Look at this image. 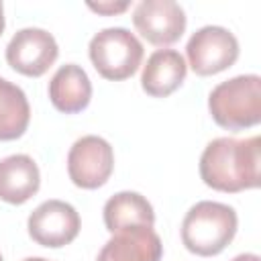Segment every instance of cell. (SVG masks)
I'll return each instance as SVG.
<instances>
[{
  "mask_svg": "<svg viewBox=\"0 0 261 261\" xmlns=\"http://www.w3.org/2000/svg\"><path fill=\"white\" fill-rule=\"evenodd\" d=\"M202 181L226 194L253 190L261 184V139L218 137L206 145L200 157Z\"/></svg>",
  "mask_w": 261,
  "mask_h": 261,
  "instance_id": "6da1fadb",
  "label": "cell"
},
{
  "mask_svg": "<svg viewBox=\"0 0 261 261\" xmlns=\"http://www.w3.org/2000/svg\"><path fill=\"white\" fill-rule=\"evenodd\" d=\"M239 218L234 208L222 202L202 200L194 204L181 222L184 247L200 257H212L226 249L234 239Z\"/></svg>",
  "mask_w": 261,
  "mask_h": 261,
  "instance_id": "7a4b0ae2",
  "label": "cell"
},
{
  "mask_svg": "<svg viewBox=\"0 0 261 261\" xmlns=\"http://www.w3.org/2000/svg\"><path fill=\"white\" fill-rule=\"evenodd\" d=\"M214 122L226 130H243L261 122V77L257 73L230 77L208 96Z\"/></svg>",
  "mask_w": 261,
  "mask_h": 261,
  "instance_id": "3957f363",
  "label": "cell"
},
{
  "mask_svg": "<svg viewBox=\"0 0 261 261\" xmlns=\"http://www.w3.org/2000/svg\"><path fill=\"white\" fill-rule=\"evenodd\" d=\"M88 55L104 80L120 82L139 69L143 61V45L124 27H110L92 37Z\"/></svg>",
  "mask_w": 261,
  "mask_h": 261,
  "instance_id": "277c9868",
  "label": "cell"
},
{
  "mask_svg": "<svg viewBox=\"0 0 261 261\" xmlns=\"http://www.w3.org/2000/svg\"><path fill=\"white\" fill-rule=\"evenodd\" d=\"M186 55L194 73L214 75L228 69L239 59V41L228 29L208 24L190 37Z\"/></svg>",
  "mask_w": 261,
  "mask_h": 261,
  "instance_id": "5b68a950",
  "label": "cell"
},
{
  "mask_svg": "<svg viewBox=\"0 0 261 261\" xmlns=\"http://www.w3.org/2000/svg\"><path fill=\"white\" fill-rule=\"evenodd\" d=\"M114 169V151L110 143L96 135L77 139L67 153L69 179L84 190H96L108 181Z\"/></svg>",
  "mask_w": 261,
  "mask_h": 261,
  "instance_id": "8992f818",
  "label": "cell"
},
{
  "mask_svg": "<svg viewBox=\"0 0 261 261\" xmlns=\"http://www.w3.org/2000/svg\"><path fill=\"white\" fill-rule=\"evenodd\" d=\"M59 47L51 33L45 29L29 27L20 29L6 47V61L8 65L29 77L43 75L57 59Z\"/></svg>",
  "mask_w": 261,
  "mask_h": 261,
  "instance_id": "52a82bcc",
  "label": "cell"
},
{
  "mask_svg": "<svg viewBox=\"0 0 261 261\" xmlns=\"http://www.w3.org/2000/svg\"><path fill=\"white\" fill-rule=\"evenodd\" d=\"M29 234L41 247L59 249L69 245L80 232V214L63 200H47L29 216Z\"/></svg>",
  "mask_w": 261,
  "mask_h": 261,
  "instance_id": "ba28073f",
  "label": "cell"
},
{
  "mask_svg": "<svg viewBox=\"0 0 261 261\" xmlns=\"http://www.w3.org/2000/svg\"><path fill=\"white\" fill-rule=\"evenodd\" d=\"M133 24L151 45L165 47L184 35L186 12L173 0H143L135 6Z\"/></svg>",
  "mask_w": 261,
  "mask_h": 261,
  "instance_id": "9c48e42d",
  "label": "cell"
},
{
  "mask_svg": "<svg viewBox=\"0 0 261 261\" xmlns=\"http://www.w3.org/2000/svg\"><path fill=\"white\" fill-rule=\"evenodd\" d=\"M163 245L153 226H137L112 232L96 261H159Z\"/></svg>",
  "mask_w": 261,
  "mask_h": 261,
  "instance_id": "30bf717a",
  "label": "cell"
},
{
  "mask_svg": "<svg viewBox=\"0 0 261 261\" xmlns=\"http://www.w3.org/2000/svg\"><path fill=\"white\" fill-rule=\"evenodd\" d=\"M188 65L179 51L175 49H157L149 55L143 73L141 88L153 98H165L173 94L186 80Z\"/></svg>",
  "mask_w": 261,
  "mask_h": 261,
  "instance_id": "8fae6325",
  "label": "cell"
},
{
  "mask_svg": "<svg viewBox=\"0 0 261 261\" xmlns=\"http://www.w3.org/2000/svg\"><path fill=\"white\" fill-rule=\"evenodd\" d=\"M41 186V173L33 157L8 155L0 161V200L8 204H24Z\"/></svg>",
  "mask_w": 261,
  "mask_h": 261,
  "instance_id": "7c38bea8",
  "label": "cell"
},
{
  "mask_svg": "<svg viewBox=\"0 0 261 261\" xmlns=\"http://www.w3.org/2000/svg\"><path fill=\"white\" fill-rule=\"evenodd\" d=\"M49 100L59 112H82L92 100V84L88 73L75 63L61 65L49 82Z\"/></svg>",
  "mask_w": 261,
  "mask_h": 261,
  "instance_id": "4fadbf2b",
  "label": "cell"
},
{
  "mask_svg": "<svg viewBox=\"0 0 261 261\" xmlns=\"http://www.w3.org/2000/svg\"><path fill=\"white\" fill-rule=\"evenodd\" d=\"M104 224L110 232L137 226H153L155 212L149 200L137 192H118L104 204Z\"/></svg>",
  "mask_w": 261,
  "mask_h": 261,
  "instance_id": "5bb4252c",
  "label": "cell"
},
{
  "mask_svg": "<svg viewBox=\"0 0 261 261\" xmlns=\"http://www.w3.org/2000/svg\"><path fill=\"white\" fill-rule=\"evenodd\" d=\"M31 120L27 94L12 82L0 77V141L20 139Z\"/></svg>",
  "mask_w": 261,
  "mask_h": 261,
  "instance_id": "9a60e30c",
  "label": "cell"
},
{
  "mask_svg": "<svg viewBox=\"0 0 261 261\" xmlns=\"http://www.w3.org/2000/svg\"><path fill=\"white\" fill-rule=\"evenodd\" d=\"M130 6V2H88V8L98 12V14H106V16H112V14H120L124 12L126 8Z\"/></svg>",
  "mask_w": 261,
  "mask_h": 261,
  "instance_id": "2e32d148",
  "label": "cell"
},
{
  "mask_svg": "<svg viewBox=\"0 0 261 261\" xmlns=\"http://www.w3.org/2000/svg\"><path fill=\"white\" fill-rule=\"evenodd\" d=\"M232 261H261V259H259V255H255V253H241V255H237Z\"/></svg>",
  "mask_w": 261,
  "mask_h": 261,
  "instance_id": "e0dca14e",
  "label": "cell"
},
{
  "mask_svg": "<svg viewBox=\"0 0 261 261\" xmlns=\"http://www.w3.org/2000/svg\"><path fill=\"white\" fill-rule=\"evenodd\" d=\"M2 31H4V6L0 2V35H2Z\"/></svg>",
  "mask_w": 261,
  "mask_h": 261,
  "instance_id": "ac0fdd59",
  "label": "cell"
},
{
  "mask_svg": "<svg viewBox=\"0 0 261 261\" xmlns=\"http://www.w3.org/2000/svg\"><path fill=\"white\" fill-rule=\"evenodd\" d=\"M24 261H49V259H43V257H29V259H24Z\"/></svg>",
  "mask_w": 261,
  "mask_h": 261,
  "instance_id": "d6986e66",
  "label": "cell"
},
{
  "mask_svg": "<svg viewBox=\"0 0 261 261\" xmlns=\"http://www.w3.org/2000/svg\"><path fill=\"white\" fill-rule=\"evenodd\" d=\"M0 261H2V255H0Z\"/></svg>",
  "mask_w": 261,
  "mask_h": 261,
  "instance_id": "ffe728a7",
  "label": "cell"
}]
</instances>
